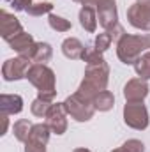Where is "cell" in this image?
<instances>
[{
  "mask_svg": "<svg viewBox=\"0 0 150 152\" xmlns=\"http://www.w3.org/2000/svg\"><path fill=\"white\" fill-rule=\"evenodd\" d=\"M108 75H110V69H108L106 62L97 64V66H87V69H85V80L79 85L78 92L81 96H85L87 99H92L94 101V97L99 92L106 90Z\"/></svg>",
  "mask_w": 150,
  "mask_h": 152,
  "instance_id": "cell-1",
  "label": "cell"
},
{
  "mask_svg": "<svg viewBox=\"0 0 150 152\" xmlns=\"http://www.w3.org/2000/svg\"><path fill=\"white\" fill-rule=\"evenodd\" d=\"M27 80L39 88V97L46 99V101H53L57 90H55V73L44 66V64H32L28 73H27Z\"/></svg>",
  "mask_w": 150,
  "mask_h": 152,
  "instance_id": "cell-2",
  "label": "cell"
},
{
  "mask_svg": "<svg viewBox=\"0 0 150 152\" xmlns=\"http://www.w3.org/2000/svg\"><path fill=\"white\" fill-rule=\"evenodd\" d=\"M147 48H150V34H140V36L125 34L117 42V53L124 64H134L141 57V51Z\"/></svg>",
  "mask_w": 150,
  "mask_h": 152,
  "instance_id": "cell-3",
  "label": "cell"
},
{
  "mask_svg": "<svg viewBox=\"0 0 150 152\" xmlns=\"http://www.w3.org/2000/svg\"><path fill=\"white\" fill-rule=\"evenodd\" d=\"M64 108H66V112L71 115L73 118L79 120V122L90 120L92 115H94V112H95L94 101H92V99H87V97L81 96L79 92L73 94L71 97H67V99L64 101Z\"/></svg>",
  "mask_w": 150,
  "mask_h": 152,
  "instance_id": "cell-4",
  "label": "cell"
},
{
  "mask_svg": "<svg viewBox=\"0 0 150 152\" xmlns=\"http://www.w3.org/2000/svg\"><path fill=\"white\" fill-rule=\"evenodd\" d=\"M124 120L133 129H147L149 126V112L141 103H127L124 108Z\"/></svg>",
  "mask_w": 150,
  "mask_h": 152,
  "instance_id": "cell-5",
  "label": "cell"
},
{
  "mask_svg": "<svg viewBox=\"0 0 150 152\" xmlns=\"http://www.w3.org/2000/svg\"><path fill=\"white\" fill-rule=\"evenodd\" d=\"M127 18L133 27L141 30H150V2L133 4L127 11Z\"/></svg>",
  "mask_w": 150,
  "mask_h": 152,
  "instance_id": "cell-6",
  "label": "cell"
},
{
  "mask_svg": "<svg viewBox=\"0 0 150 152\" xmlns=\"http://www.w3.org/2000/svg\"><path fill=\"white\" fill-rule=\"evenodd\" d=\"M28 58L25 57H18V58H9L5 60L4 67H2V75H4V80L7 81H12V80H21V78H27V73H28Z\"/></svg>",
  "mask_w": 150,
  "mask_h": 152,
  "instance_id": "cell-7",
  "label": "cell"
},
{
  "mask_svg": "<svg viewBox=\"0 0 150 152\" xmlns=\"http://www.w3.org/2000/svg\"><path fill=\"white\" fill-rule=\"evenodd\" d=\"M66 108H64V103H57V104H51V108L48 110L46 118H48V126L53 133L57 134H64L66 129H67V118H66Z\"/></svg>",
  "mask_w": 150,
  "mask_h": 152,
  "instance_id": "cell-8",
  "label": "cell"
},
{
  "mask_svg": "<svg viewBox=\"0 0 150 152\" xmlns=\"http://www.w3.org/2000/svg\"><path fill=\"white\" fill-rule=\"evenodd\" d=\"M149 94V85L143 78H134L131 81H127L125 88H124V96L127 99V103H141Z\"/></svg>",
  "mask_w": 150,
  "mask_h": 152,
  "instance_id": "cell-9",
  "label": "cell"
},
{
  "mask_svg": "<svg viewBox=\"0 0 150 152\" xmlns=\"http://www.w3.org/2000/svg\"><path fill=\"white\" fill-rule=\"evenodd\" d=\"M99 11V23L106 30L117 25V5L115 0H95Z\"/></svg>",
  "mask_w": 150,
  "mask_h": 152,
  "instance_id": "cell-10",
  "label": "cell"
},
{
  "mask_svg": "<svg viewBox=\"0 0 150 152\" xmlns=\"http://www.w3.org/2000/svg\"><path fill=\"white\" fill-rule=\"evenodd\" d=\"M0 32H2V37L5 39L7 42L12 41L16 36H20L23 32L21 28V23L18 21V18H14L12 14H9L7 11H2L0 12Z\"/></svg>",
  "mask_w": 150,
  "mask_h": 152,
  "instance_id": "cell-11",
  "label": "cell"
},
{
  "mask_svg": "<svg viewBox=\"0 0 150 152\" xmlns=\"http://www.w3.org/2000/svg\"><path fill=\"white\" fill-rule=\"evenodd\" d=\"M9 44H11V48L14 51L20 53V57H25V58L32 60V55H34V50H36V42H34V37L30 34L21 32L12 41H9Z\"/></svg>",
  "mask_w": 150,
  "mask_h": 152,
  "instance_id": "cell-12",
  "label": "cell"
},
{
  "mask_svg": "<svg viewBox=\"0 0 150 152\" xmlns=\"http://www.w3.org/2000/svg\"><path fill=\"white\" fill-rule=\"evenodd\" d=\"M0 110L5 115L20 113L23 110V99L18 94H2L0 96Z\"/></svg>",
  "mask_w": 150,
  "mask_h": 152,
  "instance_id": "cell-13",
  "label": "cell"
},
{
  "mask_svg": "<svg viewBox=\"0 0 150 152\" xmlns=\"http://www.w3.org/2000/svg\"><path fill=\"white\" fill-rule=\"evenodd\" d=\"M62 51H64V55H66L67 58L76 60V58H81V57H83L85 46H83L76 37H69L62 42Z\"/></svg>",
  "mask_w": 150,
  "mask_h": 152,
  "instance_id": "cell-14",
  "label": "cell"
},
{
  "mask_svg": "<svg viewBox=\"0 0 150 152\" xmlns=\"http://www.w3.org/2000/svg\"><path fill=\"white\" fill-rule=\"evenodd\" d=\"M79 23L85 30L88 32H94L95 27H97V18H95V11L94 7H83L79 11Z\"/></svg>",
  "mask_w": 150,
  "mask_h": 152,
  "instance_id": "cell-15",
  "label": "cell"
},
{
  "mask_svg": "<svg viewBox=\"0 0 150 152\" xmlns=\"http://www.w3.org/2000/svg\"><path fill=\"white\" fill-rule=\"evenodd\" d=\"M113 104H115V97H113V94L110 90H103V92H99V94L94 97V106H95V110H99V112H108V110H111Z\"/></svg>",
  "mask_w": 150,
  "mask_h": 152,
  "instance_id": "cell-16",
  "label": "cell"
},
{
  "mask_svg": "<svg viewBox=\"0 0 150 152\" xmlns=\"http://www.w3.org/2000/svg\"><path fill=\"white\" fill-rule=\"evenodd\" d=\"M28 140L46 145V143H48V140H50V126H48V124H34V126H32V131H30Z\"/></svg>",
  "mask_w": 150,
  "mask_h": 152,
  "instance_id": "cell-17",
  "label": "cell"
},
{
  "mask_svg": "<svg viewBox=\"0 0 150 152\" xmlns=\"http://www.w3.org/2000/svg\"><path fill=\"white\" fill-rule=\"evenodd\" d=\"M51 46L48 42H36V50H34V55H32V60L36 64H44L51 58Z\"/></svg>",
  "mask_w": 150,
  "mask_h": 152,
  "instance_id": "cell-18",
  "label": "cell"
},
{
  "mask_svg": "<svg viewBox=\"0 0 150 152\" xmlns=\"http://www.w3.org/2000/svg\"><path fill=\"white\" fill-rule=\"evenodd\" d=\"M12 131H14V136L20 140V142H27L28 136H30V131H32V124L25 118L18 120L14 126H12Z\"/></svg>",
  "mask_w": 150,
  "mask_h": 152,
  "instance_id": "cell-19",
  "label": "cell"
},
{
  "mask_svg": "<svg viewBox=\"0 0 150 152\" xmlns=\"http://www.w3.org/2000/svg\"><path fill=\"white\" fill-rule=\"evenodd\" d=\"M134 69L140 78L150 80V53H143L136 62H134Z\"/></svg>",
  "mask_w": 150,
  "mask_h": 152,
  "instance_id": "cell-20",
  "label": "cell"
},
{
  "mask_svg": "<svg viewBox=\"0 0 150 152\" xmlns=\"http://www.w3.org/2000/svg\"><path fill=\"white\" fill-rule=\"evenodd\" d=\"M81 58L87 62V66H97V64H103L104 62L101 51L97 48H92V46H85V53H83Z\"/></svg>",
  "mask_w": 150,
  "mask_h": 152,
  "instance_id": "cell-21",
  "label": "cell"
},
{
  "mask_svg": "<svg viewBox=\"0 0 150 152\" xmlns=\"http://www.w3.org/2000/svg\"><path fill=\"white\" fill-rule=\"evenodd\" d=\"M48 21H50V27L53 30H57V32H67V30H71V21L64 20V18H60L57 14H50Z\"/></svg>",
  "mask_w": 150,
  "mask_h": 152,
  "instance_id": "cell-22",
  "label": "cell"
},
{
  "mask_svg": "<svg viewBox=\"0 0 150 152\" xmlns=\"http://www.w3.org/2000/svg\"><path fill=\"white\" fill-rule=\"evenodd\" d=\"M50 108H51V101H46L42 97H37L32 103V113L36 115V117H46Z\"/></svg>",
  "mask_w": 150,
  "mask_h": 152,
  "instance_id": "cell-23",
  "label": "cell"
},
{
  "mask_svg": "<svg viewBox=\"0 0 150 152\" xmlns=\"http://www.w3.org/2000/svg\"><path fill=\"white\" fill-rule=\"evenodd\" d=\"M51 9H53V4L44 2V4H32V5L27 9V12L32 14V16H41V14H44V12H50Z\"/></svg>",
  "mask_w": 150,
  "mask_h": 152,
  "instance_id": "cell-24",
  "label": "cell"
},
{
  "mask_svg": "<svg viewBox=\"0 0 150 152\" xmlns=\"http://www.w3.org/2000/svg\"><path fill=\"white\" fill-rule=\"evenodd\" d=\"M111 42H113V37L110 36V32H103V34H99L97 39H95V48L103 53V51H106L110 48Z\"/></svg>",
  "mask_w": 150,
  "mask_h": 152,
  "instance_id": "cell-25",
  "label": "cell"
},
{
  "mask_svg": "<svg viewBox=\"0 0 150 152\" xmlns=\"http://www.w3.org/2000/svg\"><path fill=\"white\" fill-rule=\"evenodd\" d=\"M124 152H145V145L140 140H127L122 145Z\"/></svg>",
  "mask_w": 150,
  "mask_h": 152,
  "instance_id": "cell-26",
  "label": "cell"
},
{
  "mask_svg": "<svg viewBox=\"0 0 150 152\" xmlns=\"http://www.w3.org/2000/svg\"><path fill=\"white\" fill-rule=\"evenodd\" d=\"M25 152H46V145L32 142V140H27L25 142Z\"/></svg>",
  "mask_w": 150,
  "mask_h": 152,
  "instance_id": "cell-27",
  "label": "cell"
},
{
  "mask_svg": "<svg viewBox=\"0 0 150 152\" xmlns=\"http://www.w3.org/2000/svg\"><path fill=\"white\" fill-rule=\"evenodd\" d=\"M32 5V0H12L14 11H27Z\"/></svg>",
  "mask_w": 150,
  "mask_h": 152,
  "instance_id": "cell-28",
  "label": "cell"
},
{
  "mask_svg": "<svg viewBox=\"0 0 150 152\" xmlns=\"http://www.w3.org/2000/svg\"><path fill=\"white\" fill-rule=\"evenodd\" d=\"M74 2L81 4L83 7H90V5H94V4H95V0H74Z\"/></svg>",
  "mask_w": 150,
  "mask_h": 152,
  "instance_id": "cell-29",
  "label": "cell"
},
{
  "mask_svg": "<svg viewBox=\"0 0 150 152\" xmlns=\"http://www.w3.org/2000/svg\"><path fill=\"white\" fill-rule=\"evenodd\" d=\"M73 152H90V151H87V149H76V151H73Z\"/></svg>",
  "mask_w": 150,
  "mask_h": 152,
  "instance_id": "cell-30",
  "label": "cell"
},
{
  "mask_svg": "<svg viewBox=\"0 0 150 152\" xmlns=\"http://www.w3.org/2000/svg\"><path fill=\"white\" fill-rule=\"evenodd\" d=\"M113 152H124V149H117V151H113Z\"/></svg>",
  "mask_w": 150,
  "mask_h": 152,
  "instance_id": "cell-31",
  "label": "cell"
},
{
  "mask_svg": "<svg viewBox=\"0 0 150 152\" xmlns=\"http://www.w3.org/2000/svg\"><path fill=\"white\" fill-rule=\"evenodd\" d=\"M138 2H150V0H138Z\"/></svg>",
  "mask_w": 150,
  "mask_h": 152,
  "instance_id": "cell-32",
  "label": "cell"
}]
</instances>
